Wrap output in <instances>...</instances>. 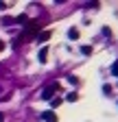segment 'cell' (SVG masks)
<instances>
[{"label": "cell", "mask_w": 118, "mask_h": 122, "mask_svg": "<svg viewBox=\"0 0 118 122\" xmlns=\"http://www.w3.org/2000/svg\"><path fill=\"white\" fill-rule=\"evenodd\" d=\"M59 89H61V85H59V83H50L46 89L42 92V98H44V100H53V96L57 94Z\"/></svg>", "instance_id": "1"}, {"label": "cell", "mask_w": 118, "mask_h": 122, "mask_svg": "<svg viewBox=\"0 0 118 122\" xmlns=\"http://www.w3.org/2000/svg\"><path fill=\"white\" fill-rule=\"evenodd\" d=\"M39 118H42L44 122H57V116H55V111H44Z\"/></svg>", "instance_id": "2"}, {"label": "cell", "mask_w": 118, "mask_h": 122, "mask_svg": "<svg viewBox=\"0 0 118 122\" xmlns=\"http://www.w3.org/2000/svg\"><path fill=\"white\" fill-rule=\"evenodd\" d=\"M37 59H39V63H46V61H48V48H46V46H44V48L39 50Z\"/></svg>", "instance_id": "3"}, {"label": "cell", "mask_w": 118, "mask_h": 122, "mask_svg": "<svg viewBox=\"0 0 118 122\" xmlns=\"http://www.w3.org/2000/svg\"><path fill=\"white\" fill-rule=\"evenodd\" d=\"M68 37H70V39H79V30H77V28H70V30H68Z\"/></svg>", "instance_id": "4"}, {"label": "cell", "mask_w": 118, "mask_h": 122, "mask_svg": "<svg viewBox=\"0 0 118 122\" xmlns=\"http://www.w3.org/2000/svg\"><path fill=\"white\" fill-rule=\"evenodd\" d=\"M81 55H92V46H81Z\"/></svg>", "instance_id": "5"}, {"label": "cell", "mask_w": 118, "mask_h": 122, "mask_svg": "<svg viewBox=\"0 0 118 122\" xmlns=\"http://www.w3.org/2000/svg\"><path fill=\"white\" fill-rule=\"evenodd\" d=\"M50 105H53V109H55V107H59V105H61V98H53Z\"/></svg>", "instance_id": "6"}, {"label": "cell", "mask_w": 118, "mask_h": 122, "mask_svg": "<svg viewBox=\"0 0 118 122\" xmlns=\"http://www.w3.org/2000/svg\"><path fill=\"white\" fill-rule=\"evenodd\" d=\"M112 74L118 76V61H114V66H112Z\"/></svg>", "instance_id": "7"}, {"label": "cell", "mask_w": 118, "mask_h": 122, "mask_svg": "<svg viewBox=\"0 0 118 122\" xmlns=\"http://www.w3.org/2000/svg\"><path fill=\"white\" fill-rule=\"evenodd\" d=\"M48 37H50V35H48V33H42V35H39V37H37V41H46V39H48Z\"/></svg>", "instance_id": "8"}, {"label": "cell", "mask_w": 118, "mask_h": 122, "mask_svg": "<svg viewBox=\"0 0 118 122\" xmlns=\"http://www.w3.org/2000/svg\"><path fill=\"white\" fill-rule=\"evenodd\" d=\"M0 122H5V113L2 111H0Z\"/></svg>", "instance_id": "9"}, {"label": "cell", "mask_w": 118, "mask_h": 122, "mask_svg": "<svg viewBox=\"0 0 118 122\" xmlns=\"http://www.w3.org/2000/svg\"><path fill=\"white\" fill-rule=\"evenodd\" d=\"M7 7H9V5H5V2H0V9H7Z\"/></svg>", "instance_id": "10"}, {"label": "cell", "mask_w": 118, "mask_h": 122, "mask_svg": "<svg viewBox=\"0 0 118 122\" xmlns=\"http://www.w3.org/2000/svg\"><path fill=\"white\" fill-rule=\"evenodd\" d=\"M0 50H2V41H0Z\"/></svg>", "instance_id": "11"}]
</instances>
